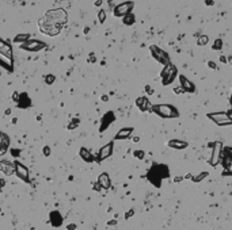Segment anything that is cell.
<instances>
[{
    "instance_id": "41",
    "label": "cell",
    "mask_w": 232,
    "mask_h": 230,
    "mask_svg": "<svg viewBox=\"0 0 232 230\" xmlns=\"http://www.w3.org/2000/svg\"><path fill=\"white\" fill-rule=\"evenodd\" d=\"M205 3H206V5H213V0H205Z\"/></svg>"
},
{
    "instance_id": "25",
    "label": "cell",
    "mask_w": 232,
    "mask_h": 230,
    "mask_svg": "<svg viewBox=\"0 0 232 230\" xmlns=\"http://www.w3.org/2000/svg\"><path fill=\"white\" fill-rule=\"evenodd\" d=\"M30 38V35L29 34H21V35H17L15 37V42H27Z\"/></svg>"
},
{
    "instance_id": "48",
    "label": "cell",
    "mask_w": 232,
    "mask_h": 230,
    "mask_svg": "<svg viewBox=\"0 0 232 230\" xmlns=\"http://www.w3.org/2000/svg\"><path fill=\"white\" fill-rule=\"evenodd\" d=\"M230 103H231V107H232V93H231V97H230Z\"/></svg>"
},
{
    "instance_id": "13",
    "label": "cell",
    "mask_w": 232,
    "mask_h": 230,
    "mask_svg": "<svg viewBox=\"0 0 232 230\" xmlns=\"http://www.w3.org/2000/svg\"><path fill=\"white\" fill-rule=\"evenodd\" d=\"M114 121H115L114 112H113V111L106 112V114L102 116V119H101V127H99V131H101V133H103V131H105L106 129H107Z\"/></svg>"
},
{
    "instance_id": "18",
    "label": "cell",
    "mask_w": 232,
    "mask_h": 230,
    "mask_svg": "<svg viewBox=\"0 0 232 230\" xmlns=\"http://www.w3.org/2000/svg\"><path fill=\"white\" fill-rule=\"evenodd\" d=\"M133 130H134L133 127H124V129H121V130L114 135V140H128V138L132 135V133H133Z\"/></svg>"
},
{
    "instance_id": "43",
    "label": "cell",
    "mask_w": 232,
    "mask_h": 230,
    "mask_svg": "<svg viewBox=\"0 0 232 230\" xmlns=\"http://www.w3.org/2000/svg\"><path fill=\"white\" fill-rule=\"evenodd\" d=\"M227 61H228V64H230L231 67H232V56H230V57L227 58Z\"/></svg>"
},
{
    "instance_id": "10",
    "label": "cell",
    "mask_w": 232,
    "mask_h": 230,
    "mask_svg": "<svg viewBox=\"0 0 232 230\" xmlns=\"http://www.w3.org/2000/svg\"><path fill=\"white\" fill-rule=\"evenodd\" d=\"M149 171H152L158 177H160L162 180L163 179H167L168 176H170V169H168V166L164 165V164H153Z\"/></svg>"
},
{
    "instance_id": "31",
    "label": "cell",
    "mask_w": 232,
    "mask_h": 230,
    "mask_svg": "<svg viewBox=\"0 0 232 230\" xmlns=\"http://www.w3.org/2000/svg\"><path fill=\"white\" fill-rule=\"evenodd\" d=\"M98 18H99V22H101V23H103V22L106 20V12L103 11V10H101L98 12Z\"/></svg>"
},
{
    "instance_id": "8",
    "label": "cell",
    "mask_w": 232,
    "mask_h": 230,
    "mask_svg": "<svg viewBox=\"0 0 232 230\" xmlns=\"http://www.w3.org/2000/svg\"><path fill=\"white\" fill-rule=\"evenodd\" d=\"M43 48H45V43L41 42V41H37V39H29L27 42L21 45V49L27 50V52H39V50Z\"/></svg>"
},
{
    "instance_id": "32",
    "label": "cell",
    "mask_w": 232,
    "mask_h": 230,
    "mask_svg": "<svg viewBox=\"0 0 232 230\" xmlns=\"http://www.w3.org/2000/svg\"><path fill=\"white\" fill-rule=\"evenodd\" d=\"M45 83H46V84L54 83V76H53V75H48V76L45 77Z\"/></svg>"
},
{
    "instance_id": "3",
    "label": "cell",
    "mask_w": 232,
    "mask_h": 230,
    "mask_svg": "<svg viewBox=\"0 0 232 230\" xmlns=\"http://www.w3.org/2000/svg\"><path fill=\"white\" fill-rule=\"evenodd\" d=\"M160 77H162V84L163 86H170V84L174 83V80L178 77V69L175 65L172 64H168L163 68L162 73H160Z\"/></svg>"
},
{
    "instance_id": "2",
    "label": "cell",
    "mask_w": 232,
    "mask_h": 230,
    "mask_svg": "<svg viewBox=\"0 0 232 230\" xmlns=\"http://www.w3.org/2000/svg\"><path fill=\"white\" fill-rule=\"evenodd\" d=\"M151 111L163 119H174L179 116V111L172 104H152Z\"/></svg>"
},
{
    "instance_id": "46",
    "label": "cell",
    "mask_w": 232,
    "mask_h": 230,
    "mask_svg": "<svg viewBox=\"0 0 232 230\" xmlns=\"http://www.w3.org/2000/svg\"><path fill=\"white\" fill-rule=\"evenodd\" d=\"M102 4V0H96L95 2V5H101Z\"/></svg>"
},
{
    "instance_id": "7",
    "label": "cell",
    "mask_w": 232,
    "mask_h": 230,
    "mask_svg": "<svg viewBox=\"0 0 232 230\" xmlns=\"http://www.w3.org/2000/svg\"><path fill=\"white\" fill-rule=\"evenodd\" d=\"M212 157L209 159V164L212 166H216L220 164V160H221V152H223V145L221 142H215L213 144V148H212Z\"/></svg>"
},
{
    "instance_id": "27",
    "label": "cell",
    "mask_w": 232,
    "mask_h": 230,
    "mask_svg": "<svg viewBox=\"0 0 232 230\" xmlns=\"http://www.w3.org/2000/svg\"><path fill=\"white\" fill-rule=\"evenodd\" d=\"M79 123H80V121H79V119H77V118H73V119H72V121H71V123L67 126V127H68V130H73V129H76L77 126H79Z\"/></svg>"
},
{
    "instance_id": "39",
    "label": "cell",
    "mask_w": 232,
    "mask_h": 230,
    "mask_svg": "<svg viewBox=\"0 0 232 230\" xmlns=\"http://www.w3.org/2000/svg\"><path fill=\"white\" fill-rule=\"evenodd\" d=\"M18 97H19V93L15 92L14 95H12V100H14V102H18Z\"/></svg>"
},
{
    "instance_id": "45",
    "label": "cell",
    "mask_w": 232,
    "mask_h": 230,
    "mask_svg": "<svg viewBox=\"0 0 232 230\" xmlns=\"http://www.w3.org/2000/svg\"><path fill=\"white\" fill-rule=\"evenodd\" d=\"M183 179H193V176L190 175V173H187L186 176H183Z\"/></svg>"
},
{
    "instance_id": "35",
    "label": "cell",
    "mask_w": 232,
    "mask_h": 230,
    "mask_svg": "<svg viewBox=\"0 0 232 230\" xmlns=\"http://www.w3.org/2000/svg\"><path fill=\"white\" fill-rule=\"evenodd\" d=\"M174 92L178 93V95H181V93H185V91L182 89L181 87H175V88H174Z\"/></svg>"
},
{
    "instance_id": "42",
    "label": "cell",
    "mask_w": 232,
    "mask_h": 230,
    "mask_svg": "<svg viewBox=\"0 0 232 230\" xmlns=\"http://www.w3.org/2000/svg\"><path fill=\"white\" fill-rule=\"evenodd\" d=\"M220 61L223 62V64H225V62H228V61H227V58H225L224 56H221V57H220Z\"/></svg>"
},
{
    "instance_id": "5",
    "label": "cell",
    "mask_w": 232,
    "mask_h": 230,
    "mask_svg": "<svg viewBox=\"0 0 232 230\" xmlns=\"http://www.w3.org/2000/svg\"><path fill=\"white\" fill-rule=\"evenodd\" d=\"M149 50H151L152 57L155 58L158 62L163 64L164 67H166V65H168V64H171V61H170V56H168V53H166L163 49L158 48L156 45H151V46H149Z\"/></svg>"
},
{
    "instance_id": "12",
    "label": "cell",
    "mask_w": 232,
    "mask_h": 230,
    "mask_svg": "<svg viewBox=\"0 0 232 230\" xmlns=\"http://www.w3.org/2000/svg\"><path fill=\"white\" fill-rule=\"evenodd\" d=\"M179 87L187 93H194L196 92V86H194V83L193 81H190L189 78H187L186 76H183V75H179Z\"/></svg>"
},
{
    "instance_id": "36",
    "label": "cell",
    "mask_w": 232,
    "mask_h": 230,
    "mask_svg": "<svg viewBox=\"0 0 232 230\" xmlns=\"http://www.w3.org/2000/svg\"><path fill=\"white\" fill-rule=\"evenodd\" d=\"M145 92L148 93V95H153V89H152V88L149 87V86H147V87H145Z\"/></svg>"
},
{
    "instance_id": "38",
    "label": "cell",
    "mask_w": 232,
    "mask_h": 230,
    "mask_svg": "<svg viewBox=\"0 0 232 230\" xmlns=\"http://www.w3.org/2000/svg\"><path fill=\"white\" fill-rule=\"evenodd\" d=\"M182 180H183V176H175V177H174V181L175 183H181Z\"/></svg>"
},
{
    "instance_id": "28",
    "label": "cell",
    "mask_w": 232,
    "mask_h": 230,
    "mask_svg": "<svg viewBox=\"0 0 232 230\" xmlns=\"http://www.w3.org/2000/svg\"><path fill=\"white\" fill-rule=\"evenodd\" d=\"M213 50H221L223 49V39H216L212 45Z\"/></svg>"
},
{
    "instance_id": "16",
    "label": "cell",
    "mask_w": 232,
    "mask_h": 230,
    "mask_svg": "<svg viewBox=\"0 0 232 230\" xmlns=\"http://www.w3.org/2000/svg\"><path fill=\"white\" fill-rule=\"evenodd\" d=\"M98 185L101 188H103V190H109L110 188V185H111V180H110V177H109V175L106 172H103L99 175V177H98Z\"/></svg>"
},
{
    "instance_id": "34",
    "label": "cell",
    "mask_w": 232,
    "mask_h": 230,
    "mask_svg": "<svg viewBox=\"0 0 232 230\" xmlns=\"http://www.w3.org/2000/svg\"><path fill=\"white\" fill-rule=\"evenodd\" d=\"M133 214H134V210H129V211H126V213H125V218H126V219H129L130 217H133Z\"/></svg>"
},
{
    "instance_id": "6",
    "label": "cell",
    "mask_w": 232,
    "mask_h": 230,
    "mask_svg": "<svg viewBox=\"0 0 232 230\" xmlns=\"http://www.w3.org/2000/svg\"><path fill=\"white\" fill-rule=\"evenodd\" d=\"M133 5L134 3L133 2H125V3H121V4L115 5L114 7V16L120 18V16H125V15L130 14L132 10H133Z\"/></svg>"
},
{
    "instance_id": "21",
    "label": "cell",
    "mask_w": 232,
    "mask_h": 230,
    "mask_svg": "<svg viewBox=\"0 0 232 230\" xmlns=\"http://www.w3.org/2000/svg\"><path fill=\"white\" fill-rule=\"evenodd\" d=\"M31 106V102L29 99V95L27 93H22L19 95V99H18V107H22V108H27V107Z\"/></svg>"
},
{
    "instance_id": "40",
    "label": "cell",
    "mask_w": 232,
    "mask_h": 230,
    "mask_svg": "<svg viewBox=\"0 0 232 230\" xmlns=\"http://www.w3.org/2000/svg\"><path fill=\"white\" fill-rule=\"evenodd\" d=\"M67 228H68V230H75V229H76V225H73V223H72V225H68Z\"/></svg>"
},
{
    "instance_id": "33",
    "label": "cell",
    "mask_w": 232,
    "mask_h": 230,
    "mask_svg": "<svg viewBox=\"0 0 232 230\" xmlns=\"http://www.w3.org/2000/svg\"><path fill=\"white\" fill-rule=\"evenodd\" d=\"M42 153L45 154L46 157H48L49 154H51V148H49V146H45V148H43V149H42Z\"/></svg>"
},
{
    "instance_id": "19",
    "label": "cell",
    "mask_w": 232,
    "mask_h": 230,
    "mask_svg": "<svg viewBox=\"0 0 232 230\" xmlns=\"http://www.w3.org/2000/svg\"><path fill=\"white\" fill-rule=\"evenodd\" d=\"M80 157L84 160V161H87V162L96 161V156H95V154H92L88 149H86V148H81V149H80Z\"/></svg>"
},
{
    "instance_id": "9",
    "label": "cell",
    "mask_w": 232,
    "mask_h": 230,
    "mask_svg": "<svg viewBox=\"0 0 232 230\" xmlns=\"http://www.w3.org/2000/svg\"><path fill=\"white\" fill-rule=\"evenodd\" d=\"M113 149H114V142H109V144H106L105 146H102L101 149H99L98 154H96V161L101 162L103 160L109 159L113 154Z\"/></svg>"
},
{
    "instance_id": "37",
    "label": "cell",
    "mask_w": 232,
    "mask_h": 230,
    "mask_svg": "<svg viewBox=\"0 0 232 230\" xmlns=\"http://www.w3.org/2000/svg\"><path fill=\"white\" fill-rule=\"evenodd\" d=\"M208 67L211 69H217V67H216V64L213 61H208Z\"/></svg>"
},
{
    "instance_id": "29",
    "label": "cell",
    "mask_w": 232,
    "mask_h": 230,
    "mask_svg": "<svg viewBox=\"0 0 232 230\" xmlns=\"http://www.w3.org/2000/svg\"><path fill=\"white\" fill-rule=\"evenodd\" d=\"M133 156L136 157V159H139V160H143L144 157H145V153H144V150H134Z\"/></svg>"
},
{
    "instance_id": "30",
    "label": "cell",
    "mask_w": 232,
    "mask_h": 230,
    "mask_svg": "<svg viewBox=\"0 0 232 230\" xmlns=\"http://www.w3.org/2000/svg\"><path fill=\"white\" fill-rule=\"evenodd\" d=\"M223 176H232V164L228 168H225V169H223V173H221Z\"/></svg>"
},
{
    "instance_id": "24",
    "label": "cell",
    "mask_w": 232,
    "mask_h": 230,
    "mask_svg": "<svg viewBox=\"0 0 232 230\" xmlns=\"http://www.w3.org/2000/svg\"><path fill=\"white\" fill-rule=\"evenodd\" d=\"M208 42H209L208 35H201V37H198V39H197V45L198 46H205Z\"/></svg>"
},
{
    "instance_id": "15",
    "label": "cell",
    "mask_w": 232,
    "mask_h": 230,
    "mask_svg": "<svg viewBox=\"0 0 232 230\" xmlns=\"http://www.w3.org/2000/svg\"><path fill=\"white\" fill-rule=\"evenodd\" d=\"M0 172H3L4 175L11 176L15 173V164L11 161H7V160H3L0 161Z\"/></svg>"
},
{
    "instance_id": "14",
    "label": "cell",
    "mask_w": 232,
    "mask_h": 230,
    "mask_svg": "<svg viewBox=\"0 0 232 230\" xmlns=\"http://www.w3.org/2000/svg\"><path fill=\"white\" fill-rule=\"evenodd\" d=\"M136 106H137V108H139L140 111H143V112L151 111V108H152L151 102H149V99H148L147 96H140V97H137V99H136Z\"/></svg>"
},
{
    "instance_id": "1",
    "label": "cell",
    "mask_w": 232,
    "mask_h": 230,
    "mask_svg": "<svg viewBox=\"0 0 232 230\" xmlns=\"http://www.w3.org/2000/svg\"><path fill=\"white\" fill-rule=\"evenodd\" d=\"M68 20V15L65 10L62 8H56V10H51L45 14L42 19H39L38 26L39 31L49 37L58 35L61 33L64 24Z\"/></svg>"
},
{
    "instance_id": "22",
    "label": "cell",
    "mask_w": 232,
    "mask_h": 230,
    "mask_svg": "<svg viewBox=\"0 0 232 230\" xmlns=\"http://www.w3.org/2000/svg\"><path fill=\"white\" fill-rule=\"evenodd\" d=\"M208 175H209L208 172H201V173H198V175H197V176H193V179H192V180H193L194 183H200L201 180H204V179H205V177H208Z\"/></svg>"
},
{
    "instance_id": "11",
    "label": "cell",
    "mask_w": 232,
    "mask_h": 230,
    "mask_svg": "<svg viewBox=\"0 0 232 230\" xmlns=\"http://www.w3.org/2000/svg\"><path fill=\"white\" fill-rule=\"evenodd\" d=\"M14 164H15V175H17L22 181L29 183V181H30V177H29V169H27L26 166H24L22 162H19V161H15Z\"/></svg>"
},
{
    "instance_id": "17",
    "label": "cell",
    "mask_w": 232,
    "mask_h": 230,
    "mask_svg": "<svg viewBox=\"0 0 232 230\" xmlns=\"http://www.w3.org/2000/svg\"><path fill=\"white\" fill-rule=\"evenodd\" d=\"M167 145L172 149H178V150H182V149H186L189 146V144L183 140H170L167 142Z\"/></svg>"
},
{
    "instance_id": "4",
    "label": "cell",
    "mask_w": 232,
    "mask_h": 230,
    "mask_svg": "<svg viewBox=\"0 0 232 230\" xmlns=\"http://www.w3.org/2000/svg\"><path fill=\"white\" fill-rule=\"evenodd\" d=\"M208 119H211L213 123H216L217 126H232V118L230 116L228 112H209L206 114Z\"/></svg>"
},
{
    "instance_id": "47",
    "label": "cell",
    "mask_w": 232,
    "mask_h": 230,
    "mask_svg": "<svg viewBox=\"0 0 232 230\" xmlns=\"http://www.w3.org/2000/svg\"><path fill=\"white\" fill-rule=\"evenodd\" d=\"M102 100H103V102H107V96L103 95V96H102Z\"/></svg>"
},
{
    "instance_id": "23",
    "label": "cell",
    "mask_w": 232,
    "mask_h": 230,
    "mask_svg": "<svg viewBox=\"0 0 232 230\" xmlns=\"http://www.w3.org/2000/svg\"><path fill=\"white\" fill-rule=\"evenodd\" d=\"M134 20H136V19H134V15L133 14H128V15H125V18H124V23L128 24V26L133 24Z\"/></svg>"
},
{
    "instance_id": "20",
    "label": "cell",
    "mask_w": 232,
    "mask_h": 230,
    "mask_svg": "<svg viewBox=\"0 0 232 230\" xmlns=\"http://www.w3.org/2000/svg\"><path fill=\"white\" fill-rule=\"evenodd\" d=\"M51 222H52V225L54 226V228L61 226L62 217H61V214L58 213V211H52V213H51Z\"/></svg>"
},
{
    "instance_id": "26",
    "label": "cell",
    "mask_w": 232,
    "mask_h": 230,
    "mask_svg": "<svg viewBox=\"0 0 232 230\" xmlns=\"http://www.w3.org/2000/svg\"><path fill=\"white\" fill-rule=\"evenodd\" d=\"M221 156H225V157H230V159H232V146H224V148H223Z\"/></svg>"
},
{
    "instance_id": "44",
    "label": "cell",
    "mask_w": 232,
    "mask_h": 230,
    "mask_svg": "<svg viewBox=\"0 0 232 230\" xmlns=\"http://www.w3.org/2000/svg\"><path fill=\"white\" fill-rule=\"evenodd\" d=\"M3 185H4V181L0 179V192H2V190H3Z\"/></svg>"
}]
</instances>
